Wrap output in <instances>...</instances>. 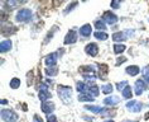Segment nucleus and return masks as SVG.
<instances>
[{"label": "nucleus", "mask_w": 149, "mask_h": 122, "mask_svg": "<svg viewBox=\"0 0 149 122\" xmlns=\"http://www.w3.org/2000/svg\"><path fill=\"white\" fill-rule=\"evenodd\" d=\"M58 92V97L62 99L65 103H70L72 99V89L71 87H66V85H59L57 88Z\"/></svg>", "instance_id": "1"}, {"label": "nucleus", "mask_w": 149, "mask_h": 122, "mask_svg": "<svg viewBox=\"0 0 149 122\" xmlns=\"http://www.w3.org/2000/svg\"><path fill=\"white\" fill-rule=\"evenodd\" d=\"M1 120L4 122H17L18 121V114L12 109H1Z\"/></svg>", "instance_id": "2"}, {"label": "nucleus", "mask_w": 149, "mask_h": 122, "mask_svg": "<svg viewBox=\"0 0 149 122\" xmlns=\"http://www.w3.org/2000/svg\"><path fill=\"white\" fill-rule=\"evenodd\" d=\"M32 17V12L29 9H20L17 13V20L18 22H28Z\"/></svg>", "instance_id": "3"}, {"label": "nucleus", "mask_w": 149, "mask_h": 122, "mask_svg": "<svg viewBox=\"0 0 149 122\" xmlns=\"http://www.w3.org/2000/svg\"><path fill=\"white\" fill-rule=\"evenodd\" d=\"M126 108H128L130 112L138 113L141 111V108H143V103H140L138 101H130V102L126 103Z\"/></svg>", "instance_id": "4"}, {"label": "nucleus", "mask_w": 149, "mask_h": 122, "mask_svg": "<svg viewBox=\"0 0 149 122\" xmlns=\"http://www.w3.org/2000/svg\"><path fill=\"white\" fill-rule=\"evenodd\" d=\"M145 89H147V83H145L143 79H138V80L135 81V87H134L135 94H136V95H141Z\"/></svg>", "instance_id": "5"}, {"label": "nucleus", "mask_w": 149, "mask_h": 122, "mask_svg": "<svg viewBox=\"0 0 149 122\" xmlns=\"http://www.w3.org/2000/svg\"><path fill=\"white\" fill-rule=\"evenodd\" d=\"M102 20L105 22V23L107 24H115L118 22V17L115 16L114 13H111V12H105L104 13V16H102Z\"/></svg>", "instance_id": "6"}, {"label": "nucleus", "mask_w": 149, "mask_h": 122, "mask_svg": "<svg viewBox=\"0 0 149 122\" xmlns=\"http://www.w3.org/2000/svg\"><path fill=\"white\" fill-rule=\"evenodd\" d=\"M85 51H86V54L88 56H96V55L99 54V47L96 43H88V45L85 47Z\"/></svg>", "instance_id": "7"}, {"label": "nucleus", "mask_w": 149, "mask_h": 122, "mask_svg": "<svg viewBox=\"0 0 149 122\" xmlns=\"http://www.w3.org/2000/svg\"><path fill=\"white\" fill-rule=\"evenodd\" d=\"M76 41H77V33L76 31L71 29L65 37V45H71V43H74Z\"/></svg>", "instance_id": "8"}, {"label": "nucleus", "mask_w": 149, "mask_h": 122, "mask_svg": "<svg viewBox=\"0 0 149 122\" xmlns=\"http://www.w3.org/2000/svg\"><path fill=\"white\" fill-rule=\"evenodd\" d=\"M40 108H42V112L49 114L51 112H53V111H54V103H52V102H42Z\"/></svg>", "instance_id": "9"}, {"label": "nucleus", "mask_w": 149, "mask_h": 122, "mask_svg": "<svg viewBox=\"0 0 149 122\" xmlns=\"http://www.w3.org/2000/svg\"><path fill=\"white\" fill-rule=\"evenodd\" d=\"M57 59H58V54L57 52H53V54L48 55L44 61H46V64L48 66H56V61H57Z\"/></svg>", "instance_id": "10"}, {"label": "nucleus", "mask_w": 149, "mask_h": 122, "mask_svg": "<svg viewBox=\"0 0 149 122\" xmlns=\"http://www.w3.org/2000/svg\"><path fill=\"white\" fill-rule=\"evenodd\" d=\"M119 102H120V98L116 97V95H111V97H107L104 99V103L106 106H116Z\"/></svg>", "instance_id": "11"}, {"label": "nucleus", "mask_w": 149, "mask_h": 122, "mask_svg": "<svg viewBox=\"0 0 149 122\" xmlns=\"http://www.w3.org/2000/svg\"><path fill=\"white\" fill-rule=\"evenodd\" d=\"M12 49V41L10 39H5L0 43V52H8Z\"/></svg>", "instance_id": "12"}, {"label": "nucleus", "mask_w": 149, "mask_h": 122, "mask_svg": "<svg viewBox=\"0 0 149 122\" xmlns=\"http://www.w3.org/2000/svg\"><path fill=\"white\" fill-rule=\"evenodd\" d=\"M91 31H92V28L90 24H84L80 29V33L82 37H88V36H91Z\"/></svg>", "instance_id": "13"}, {"label": "nucleus", "mask_w": 149, "mask_h": 122, "mask_svg": "<svg viewBox=\"0 0 149 122\" xmlns=\"http://www.w3.org/2000/svg\"><path fill=\"white\" fill-rule=\"evenodd\" d=\"M126 74H128V75H132V76H135V75H138V74L140 73V69L138 68L136 65H133V66H128V68H126Z\"/></svg>", "instance_id": "14"}, {"label": "nucleus", "mask_w": 149, "mask_h": 122, "mask_svg": "<svg viewBox=\"0 0 149 122\" xmlns=\"http://www.w3.org/2000/svg\"><path fill=\"white\" fill-rule=\"evenodd\" d=\"M99 69H100V78H101L102 80H104V79H106L107 70H109L107 65H105V64H100V65H99Z\"/></svg>", "instance_id": "15"}, {"label": "nucleus", "mask_w": 149, "mask_h": 122, "mask_svg": "<svg viewBox=\"0 0 149 122\" xmlns=\"http://www.w3.org/2000/svg\"><path fill=\"white\" fill-rule=\"evenodd\" d=\"M76 88H77V92H80V94H85V93H87V90H88V87L85 83H82V81H79Z\"/></svg>", "instance_id": "16"}, {"label": "nucleus", "mask_w": 149, "mask_h": 122, "mask_svg": "<svg viewBox=\"0 0 149 122\" xmlns=\"http://www.w3.org/2000/svg\"><path fill=\"white\" fill-rule=\"evenodd\" d=\"M52 98V94L48 90H40L39 92V99L40 102H47V99Z\"/></svg>", "instance_id": "17"}, {"label": "nucleus", "mask_w": 149, "mask_h": 122, "mask_svg": "<svg viewBox=\"0 0 149 122\" xmlns=\"http://www.w3.org/2000/svg\"><path fill=\"white\" fill-rule=\"evenodd\" d=\"M113 39L116 41V42H120V41H125L126 39V35L124 32H116L113 35Z\"/></svg>", "instance_id": "18"}, {"label": "nucleus", "mask_w": 149, "mask_h": 122, "mask_svg": "<svg viewBox=\"0 0 149 122\" xmlns=\"http://www.w3.org/2000/svg\"><path fill=\"white\" fill-rule=\"evenodd\" d=\"M79 101H80V102H92V101H94V97H92L90 93L80 94V95H79Z\"/></svg>", "instance_id": "19"}, {"label": "nucleus", "mask_w": 149, "mask_h": 122, "mask_svg": "<svg viewBox=\"0 0 149 122\" xmlns=\"http://www.w3.org/2000/svg\"><path fill=\"white\" fill-rule=\"evenodd\" d=\"M46 71V74L48 76H54V75H57V73H58V69L56 68V66H48V68L44 70Z\"/></svg>", "instance_id": "20"}, {"label": "nucleus", "mask_w": 149, "mask_h": 122, "mask_svg": "<svg viewBox=\"0 0 149 122\" xmlns=\"http://www.w3.org/2000/svg\"><path fill=\"white\" fill-rule=\"evenodd\" d=\"M94 36H95L97 39H101V41H106L107 38H109L107 33H105V32H100V31L95 32V33H94Z\"/></svg>", "instance_id": "21"}, {"label": "nucleus", "mask_w": 149, "mask_h": 122, "mask_svg": "<svg viewBox=\"0 0 149 122\" xmlns=\"http://www.w3.org/2000/svg\"><path fill=\"white\" fill-rule=\"evenodd\" d=\"M125 45H121V43H116V45H114V52L115 54H123L125 51Z\"/></svg>", "instance_id": "22"}, {"label": "nucleus", "mask_w": 149, "mask_h": 122, "mask_svg": "<svg viewBox=\"0 0 149 122\" xmlns=\"http://www.w3.org/2000/svg\"><path fill=\"white\" fill-rule=\"evenodd\" d=\"M100 114L104 116V117H111V116H115V112L113 109H109V108H102Z\"/></svg>", "instance_id": "23"}, {"label": "nucleus", "mask_w": 149, "mask_h": 122, "mask_svg": "<svg viewBox=\"0 0 149 122\" xmlns=\"http://www.w3.org/2000/svg\"><path fill=\"white\" fill-rule=\"evenodd\" d=\"M132 95H133L132 88H130L129 85H128V87H125V88H124V90H123V97L126 98V99H129V98H132Z\"/></svg>", "instance_id": "24"}, {"label": "nucleus", "mask_w": 149, "mask_h": 122, "mask_svg": "<svg viewBox=\"0 0 149 122\" xmlns=\"http://www.w3.org/2000/svg\"><path fill=\"white\" fill-rule=\"evenodd\" d=\"M19 87H20V80L18 79V78H13V79L10 80V88H12V89H18Z\"/></svg>", "instance_id": "25"}, {"label": "nucleus", "mask_w": 149, "mask_h": 122, "mask_svg": "<svg viewBox=\"0 0 149 122\" xmlns=\"http://www.w3.org/2000/svg\"><path fill=\"white\" fill-rule=\"evenodd\" d=\"M88 90H90V94L92 95V97H96V95H99V93H100L99 87L95 85V84H92L91 87H88Z\"/></svg>", "instance_id": "26"}, {"label": "nucleus", "mask_w": 149, "mask_h": 122, "mask_svg": "<svg viewBox=\"0 0 149 122\" xmlns=\"http://www.w3.org/2000/svg\"><path fill=\"white\" fill-rule=\"evenodd\" d=\"M113 89H114V87L111 85V84H105V85L101 87V90L104 94H110L111 92H113Z\"/></svg>", "instance_id": "27"}, {"label": "nucleus", "mask_w": 149, "mask_h": 122, "mask_svg": "<svg viewBox=\"0 0 149 122\" xmlns=\"http://www.w3.org/2000/svg\"><path fill=\"white\" fill-rule=\"evenodd\" d=\"M87 111H91V112H94V113H101V107H97V106H86L85 107Z\"/></svg>", "instance_id": "28"}, {"label": "nucleus", "mask_w": 149, "mask_h": 122, "mask_svg": "<svg viewBox=\"0 0 149 122\" xmlns=\"http://www.w3.org/2000/svg\"><path fill=\"white\" fill-rule=\"evenodd\" d=\"M95 25H96V28L100 29V31H102V32L106 29V24H105V22H104V20H96Z\"/></svg>", "instance_id": "29"}, {"label": "nucleus", "mask_w": 149, "mask_h": 122, "mask_svg": "<svg viewBox=\"0 0 149 122\" xmlns=\"http://www.w3.org/2000/svg\"><path fill=\"white\" fill-rule=\"evenodd\" d=\"M143 80L147 84H149V66L143 69Z\"/></svg>", "instance_id": "30"}, {"label": "nucleus", "mask_w": 149, "mask_h": 122, "mask_svg": "<svg viewBox=\"0 0 149 122\" xmlns=\"http://www.w3.org/2000/svg\"><path fill=\"white\" fill-rule=\"evenodd\" d=\"M57 28H58L57 25H54V27L52 28V32H49V33H48V35H47L46 39H44V43H48V42H49V37H51V38H52V37H53V35H54V32H56V29H57Z\"/></svg>", "instance_id": "31"}, {"label": "nucleus", "mask_w": 149, "mask_h": 122, "mask_svg": "<svg viewBox=\"0 0 149 122\" xmlns=\"http://www.w3.org/2000/svg\"><path fill=\"white\" fill-rule=\"evenodd\" d=\"M77 5H79V3H77V1L72 3V4H70V5H68V6H67V8H66V10H65V14H68V13L71 12V10H72L73 8H76Z\"/></svg>", "instance_id": "32"}, {"label": "nucleus", "mask_w": 149, "mask_h": 122, "mask_svg": "<svg viewBox=\"0 0 149 122\" xmlns=\"http://www.w3.org/2000/svg\"><path fill=\"white\" fill-rule=\"evenodd\" d=\"M116 87H118V89H119V90H121V92H123L125 87H128V81H121V83H119Z\"/></svg>", "instance_id": "33"}, {"label": "nucleus", "mask_w": 149, "mask_h": 122, "mask_svg": "<svg viewBox=\"0 0 149 122\" xmlns=\"http://www.w3.org/2000/svg\"><path fill=\"white\" fill-rule=\"evenodd\" d=\"M47 121H48V122H57V117H56L53 113H52V114H48Z\"/></svg>", "instance_id": "34"}, {"label": "nucleus", "mask_w": 149, "mask_h": 122, "mask_svg": "<svg viewBox=\"0 0 149 122\" xmlns=\"http://www.w3.org/2000/svg\"><path fill=\"white\" fill-rule=\"evenodd\" d=\"M126 61V57H124V56H121V57H119L118 60H116V66H119L120 64H124V62Z\"/></svg>", "instance_id": "35"}, {"label": "nucleus", "mask_w": 149, "mask_h": 122, "mask_svg": "<svg viewBox=\"0 0 149 122\" xmlns=\"http://www.w3.org/2000/svg\"><path fill=\"white\" fill-rule=\"evenodd\" d=\"M31 84H33V73L32 71L28 74V85H31Z\"/></svg>", "instance_id": "36"}, {"label": "nucleus", "mask_w": 149, "mask_h": 122, "mask_svg": "<svg viewBox=\"0 0 149 122\" xmlns=\"http://www.w3.org/2000/svg\"><path fill=\"white\" fill-rule=\"evenodd\" d=\"M111 8H114V9H118L119 8V6H120V3H119V1H111Z\"/></svg>", "instance_id": "37"}, {"label": "nucleus", "mask_w": 149, "mask_h": 122, "mask_svg": "<svg viewBox=\"0 0 149 122\" xmlns=\"http://www.w3.org/2000/svg\"><path fill=\"white\" fill-rule=\"evenodd\" d=\"M33 121L34 122H43V120L38 116V114H34V116H33Z\"/></svg>", "instance_id": "38"}, {"label": "nucleus", "mask_w": 149, "mask_h": 122, "mask_svg": "<svg viewBox=\"0 0 149 122\" xmlns=\"http://www.w3.org/2000/svg\"><path fill=\"white\" fill-rule=\"evenodd\" d=\"M6 103H8V101H6V99H1V104H6Z\"/></svg>", "instance_id": "39"}, {"label": "nucleus", "mask_w": 149, "mask_h": 122, "mask_svg": "<svg viewBox=\"0 0 149 122\" xmlns=\"http://www.w3.org/2000/svg\"><path fill=\"white\" fill-rule=\"evenodd\" d=\"M148 118H149V113L147 114V116H145V120H148Z\"/></svg>", "instance_id": "40"}, {"label": "nucleus", "mask_w": 149, "mask_h": 122, "mask_svg": "<svg viewBox=\"0 0 149 122\" xmlns=\"http://www.w3.org/2000/svg\"><path fill=\"white\" fill-rule=\"evenodd\" d=\"M105 122H114L113 120H109V121H105Z\"/></svg>", "instance_id": "41"}, {"label": "nucleus", "mask_w": 149, "mask_h": 122, "mask_svg": "<svg viewBox=\"0 0 149 122\" xmlns=\"http://www.w3.org/2000/svg\"><path fill=\"white\" fill-rule=\"evenodd\" d=\"M126 122H130V121H126Z\"/></svg>", "instance_id": "42"}]
</instances>
